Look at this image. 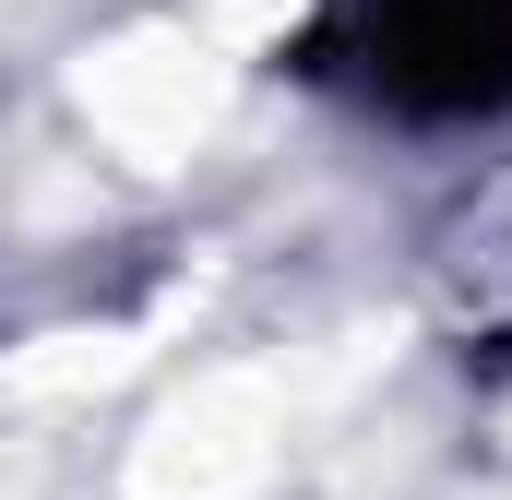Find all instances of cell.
Segmentation results:
<instances>
[{"label": "cell", "instance_id": "obj_1", "mask_svg": "<svg viewBox=\"0 0 512 500\" xmlns=\"http://www.w3.org/2000/svg\"><path fill=\"white\" fill-rule=\"evenodd\" d=\"M298 72L393 120H501L512 108V0H322Z\"/></svg>", "mask_w": 512, "mask_h": 500}, {"label": "cell", "instance_id": "obj_2", "mask_svg": "<svg viewBox=\"0 0 512 500\" xmlns=\"http://www.w3.org/2000/svg\"><path fill=\"white\" fill-rule=\"evenodd\" d=\"M441 274H453V322H465L489 358H512V179L465 215V227H453Z\"/></svg>", "mask_w": 512, "mask_h": 500}]
</instances>
